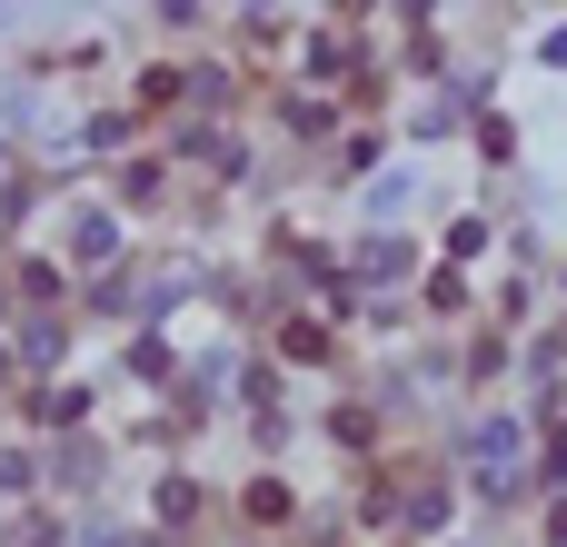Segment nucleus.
Masks as SVG:
<instances>
[{"label":"nucleus","mask_w":567,"mask_h":547,"mask_svg":"<svg viewBox=\"0 0 567 547\" xmlns=\"http://www.w3.org/2000/svg\"><path fill=\"white\" fill-rule=\"evenodd\" d=\"M468 468H478V488H508V478H518V419H488V429L468 438Z\"/></svg>","instance_id":"1"},{"label":"nucleus","mask_w":567,"mask_h":547,"mask_svg":"<svg viewBox=\"0 0 567 547\" xmlns=\"http://www.w3.org/2000/svg\"><path fill=\"white\" fill-rule=\"evenodd\" d=\"M538 60H558V70H567V30H548V50H538Z\"/></svg>","instance_id":"2"}]
</instances>
